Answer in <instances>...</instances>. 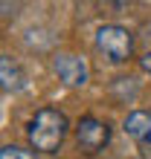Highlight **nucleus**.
Returning <instances> with one entry per match:
<instances>
[{"instance_id": "1", "label": "nucleus", "mask_w": 151, "mask_h": 159, "mask_svg": "<svg viewBox=\"0 0 151 159\" xmlns=\"http://www.w3.org/2000/svg\"><path fill=\"white\" fill-rule=\"evenodd\" d=\"M70 133V119L58 107H41L26 125V139L35 153H58Z\"/></svg>"}, {"instance_id": "6", "label": "nucleus", "mask_w": 151, "mask_h": 159, "mask_svg": "<svg viewBox=\"0 0 151 159\" xmlns=\"http://www.w3.org/2000/svg\"><path fill=\"white\" fill-rule=\"evenodd\" d=\"M23 87H26V72H23V67L15 58H9V55H0V90L17 93V90H23Z\"/></svg>"}, {"instance_id": "7", "label": "nucleus", "mask_w": 151, "mask_h": 159, "mask_svg": "<svg viewBox=\"0 0 151 159\" xmlns=\"http://www.w3.org/2000/svg\"><path fill=\"white\" fill-rule=\"evenodd\" d=\"M0 159H35V153L21 145H3L0 148Z\"/></svg>"}, {"instance_id": "5", "label": "nucleus", "mask_w": 151, "mask_h": 159, "mask_svg": "<svg viewBox=\"0 0 151 159\" xmlns=\"http://www.w3.org/2000/svg\"><path fill=\"white\" fill-rule=\"evenodd\" d=\"M122 130H125V136L137 139V142L151 145V113L148 110H131L122 121Z\"/></svg>"}, {"instance_id": "3", "label": "nucleus", "mask_w": 151, "mask_h": 159, "mask_svg": "<svg viewBox=\"0 0 151 159\" xmlns=\"http://www.w3.org/2000/svg\"><path fill=\"white\" fill-rule=\"evenodd\" d=\"M73 136H76V145H79L81 153L96 156V153L105 151L108 142H110V125L96 119V116H81L76 121V127H73Z\"/></svg>"}, {"instance_id": "2", "label": "nucleus", "mask_w": 151, "mask_h": 159, "mask_svg": "<svg viewBox=\"0 0 151 159\" xmlns=\"http://www.w3.org/2000/svg\"><path fill=\"white\" fill-rule=\"evenodd\" d=\"M96 49L110 64H125L134 55V32L119 23H105L96 29Z\"/></svg>"}, {"instance_id": "8", "label": "nucleus", "mask_w": 151, "mask_h": 159, "mask_svg": "<svg viewBox=\"0 0 151 159\" xmlns=\"http://www.w3.org/2000/svg\"><path fill=\"white\" fill-rule=\"evenodd\" d=\"M139 67H143V72H148V75H151V52H145L143 58H139Z\"/></svg>"}, {"instance_id": "4", "label": "nucleus", "mask_w": 151, "mask_h": 159, "mask_svg": "<svg viewBox=\"0 0 151 159\" xmlns=\"http://www.w3.org/2000/svg\"><path fill=\"white\" fill-rule=\"evenodd\" d=\"M52 72L67 87H84L90 81V67L81 55L76 52H55L52 55Z\"/></svg>"}]
</instances>
